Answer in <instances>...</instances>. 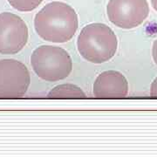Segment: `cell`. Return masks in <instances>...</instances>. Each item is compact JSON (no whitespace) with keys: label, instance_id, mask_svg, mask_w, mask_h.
Returning a JSON list of instances; mask_svg holds the SVG:
<instances>
[{"label":"cell","instance_id":"obj_1","mask_svg":"<svg viewBox=\"0 0 157 157\" xmlns=\"http://www.w3.org/2000/svg\"><path fill=\"white\" fill-rule=\"evenodd\" d=\"M78 25L76 11L72 6L59 1L47 4L34 18V27L39 37L54 43H64L71 40Z\"/></svg>","mask_w":157,"mask_h":157},{"label":"cell","instance_id":"obj_2","mask_svg":"<svg viewBox=\"0 0 157 157\" xmlns=\"http://www.w3.org/2000/svg\"><path fill=\"white\" fill-rule=\"evenodd\" d=\"M78 52L87 61H108L117 51L118 41L112 29L101 23L90 24L81 30L77 41Z\"/></svg>","mask_w":157,"mask_h":157},{"label":"cell","instance_id":"obj_3","mask_svg":"<svg viewBox=\"0 0 157 157\" xmlns=\"http://www.w3.org/2000/svg\"><path fill=\"white\" fill-rule=\"evenodd\" d=\"M31 63L39 78L51 82L66 78L73 69V61L67 52L52 45H42L34 50Z\"/></svg>","mask_w":157,"mask_h":157},{"label":"cell","instance_id":"obj_4","mask_svg":"<svg viewBox=\"0 0 157 157\" xmlns=\"http://www.w3.org/2000/svg\"><path fill=\"white\" fill-rule=\"evenodd\" d=\"M31 82L27 67L15 59L0 60V99H17L25 94Z\"/></svg>","mask_w":157,"mask_h":157},{"label":"cell","instance_id":"obj_5","mask_svg":"<svg viewBox=\"0 0 157 157\" xmlns=\"http://www.w3.org/2000/svg\"><path fill=\"white\" fill-rule=\"evenodd\" d=\"M108 18L120 28L139 26L149 14L147 0H109L107 6Z\"/></svg>","mask_w":157,"mask_h":157},{"label":"cell","instance_id":"obj_6","mask_svg":"<svg viewBox=\"0 0 157 157\" xmlns=\"http://www.w3.org/2000/svg\"><path fill=\"white\" fill-rule=\"evenodd\" d=\"M27 40L28 28L21 17L11 12L0 13V53H17Z\"/></svg>","mask_w":157,"mask_h":157},{"label":"cell","instance_id":"obj_7","mask_svg":"<svg viewBox=\"0 0 157 157\" xmlns=\"http://www.w3.org/2000/svg\"><path fill=\"white\" fill-rule=\"evenodd\" d=\"M128 94V80L117 71L101 73L94 84V95L99 99H122Z\"/></svg>","mask_w":157,"mask_h":157},{"label":"cell","instance_id":"obj_8","mask_svg":"<svg viewBox=\"0 0 157 157\" xmlns=\"http://www.w3.org/2000/svg\"><path fill=\"white\" fill-rule=\"evenodd\" d=\"M48 99H86L84 92L77 86L72 84L55 86L47 95Z\"/></svg>","mask_w":157,"mask_h":157},{"label":"cell","instance_id":"obj_9","mask_svg":"<svg viewBox=\"0 0 157 157\" xmlns=\"http://www.w3.org/2000/svg\"><path fill=\"white\" fill-rule=\"evenodd\" d=\"M14 9L19 11H31L35 10L43 0H7Z\"/></svg>","mask_w":157,"mask_h":157},{"label":"cell","instance_id":"obj_10","mask_svg":"<svg viewBox=\"0 0 157 157\" xmlns=\"http://www.w3.org/2000/svg\"><path fill=\"white\" fill-rule=\"evenodd\" d=\"M150 95L152 98H157V77L152 82L151 88H150Z\"/></svg>","mask_w":157,"mask_h":157},{"label":"cell","instance_id":"obj_11","mask_svg":"<svg viewBox=\"0 0 157 157\" xmlns=\"http://www.w3.org/2000/svg\"><path fill=\"white\" fill-rule=\"evenodd\" d=\"M152 55H153V59L157 65V39L154 42L153 45V49H152Z\"/></svg>","mask_w":157,"mask_h":157},{"label":"cell","instance_id":"obj_12","mask_svg":"<svg viewBox=\"0 0 157 157\" xmlns=\"http://www.w3.org/2000/svg\"><path fill=\"white\" fill-rule=\"evenodd\" d=\"M151 5L155 11H157V0H151Z\"/></svg>","mask_w":157,"mask_h":157}]
</instances>
